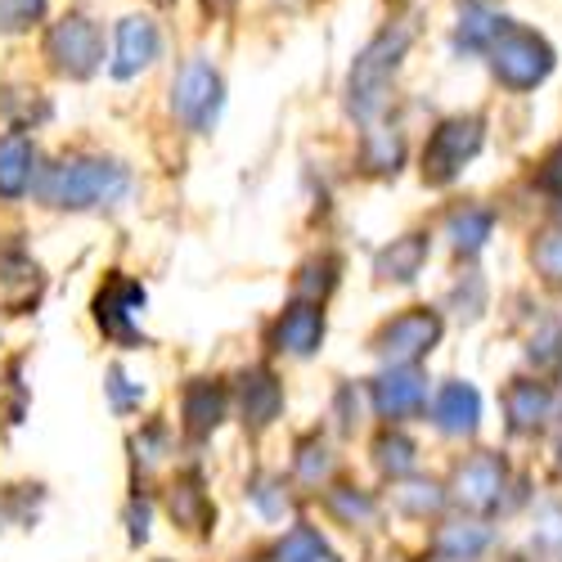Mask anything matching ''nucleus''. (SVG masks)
Returning <instances> with one entry per match:
<instances>
[{
  "label": "nucleus",
  "mask_w": 562,
  "mask_h": 562,
  "mask_svg": "<svg viewBox=\"0 0 562 562\" xmlns=\"http://www.w3.org/2000/svg\"><path fill=\"white\" fill-rule=\"evenodd\" d=\"M428 405V379L414 364H392L373 379V409L383 418H414Z\"/></svg>",
  "instance_id": "obj_10"
},
{
  "label": "nucleus",
  "mask_w": 562,
  "mask_h": 562,
  "mask_svg": "<svg viewBox=\"0 0 562 562\" xmlns=\"http://www.w3.org/2000/svg\"><path fill=\"white\" fill-rule=\"evenodd\" d=\"M486 544H491V531L482 522H454V527H441V536H437V553L450 562L477 558Z\"/></svg>",
  "instance_id": "obj_21"
},
{
  "label": "nucleus",
  "mask_w": 562,
  "mask_h": 562,
  "mask_svg": "<svg viewBox=\"0 0 562 562\" xmlns=\"http://www.w3.org/2000/svg\"><path fill=\"white\" fill-rule=\"evenodd\" d=\"M126 167L117 162H104V158H72V162H59L45 180V199L55 207H104V203H117L126 194Z\"/></svg>",
  "instance_id": "obj_1"
},
{
  "label": "nucleus",
  "mask_w": 562,
  "mask_h": 562,
  "mask_svg": "<svg viewBox=\"0 0 562 562\" xmlns=\"http://www.w3.org/2000/svg\"><path fill=\"white\" fill-rule=\"evenodd\" d=\"M424 261H428V239L424 234H405V239H396L392 248L379 252V274L396 279V284H409V279L424 270Z\"/></svg>",
  "instance_id": "obj_17"
},
{
  "label": "nucleus",
  "mask_w": 562,
  "mask_h": 562,
  "mask_svg": "<svg viewBox=\"0 0 562 562\" xmlns=\"http://www.w3.org/2000/svg\"><path fill=\"white\" fill-rule=\"evenodd\" d=\"M508 27V19H499V14H468L463 19V27H459V45L463 50H491V45L499 41V32Z\"/></svg>",
  "instance_id": "obj_23"
},
{
  "label": "nucleus",
  "mask_w": 562,
  "mask_h": 562,
  "mask_svg": "<svg viewBox=\"0 0 562 562\" xmlns=\"http://www.w3.org/2000/svg\"><path fill=\"white\" fill-rule=\"evenodd\" d=\"M540 184L544 190H562V139L553 145V154L540 162Z\"/></svg>",
  "instance_id": "obj_28"
},
{
  "label": "nucleus",
  "mask_w": 562,
  "mask_h": 562,
  "mask_svg": "<svg viewBox=\"0 0 562 562\" xmlns=\"http://www.w3.org/2000/svg\"><path fill=\"white\" fill-rule=\"evenodd\" d=\"M270 562H338V553L324 544L319 531H311V527H293L284 540L274 544Z\"/></svg>",
  "instance_id": "obj_20"
},
{
  "label": "nucleus",
  "mask_w": 562,
  "mask_h": 562,
  "mask_svg": "<svg viewBox=\"0 0 562 562\" xmlns=\"http://www.w3.org/2000/svg\"><path fill=\"white\" fill-rule=\"evenodd\" d=\"M221 418H225V392L216 383H194L190 392H184V424H190L194 437L212 432Z\"/></svg>",
  "instance_id": "obj_18"
},
{
  "label": "nucleus",
  "mask_w": 562,
  "mask_h": 562,
  "mask_svg": "<svg viewBox=\"0 0 562 562\" xmlns=\"http://www.w3.org/2000/svg\"><path fill=\"white\" fill-rule=\"evenodd\" d=\"M491 229H495V216H491L486 207H459V212L450 216V244H454V252L473 257V252L486 248Z\"/></svg>",
  "instance_id": "obj_19"
},
{
  "label": "nucleus",
  "mask_w": 562,
  "mask_h": 562,
  "mask_svg": "<svg viewBox=\"0 0 562 562\" xmlns=\"http://www.w3.org/2000/svg\"><path fill=\"white\" fill-rule=\"evenodd\" d=\"M36 176V149L23 131L0 135V199H23Z\"/></svg>",
  "instance_id": "obj_13"
},
{
  "label": "nucleus",
  "mask_w": 562,
  "mask_h": 562,
  "mask_svg": "<svg viewBox=\"0 0 562 562\" xmlns=\"http://www.w3.org/2000/svg\"><path fill=\"white\" fill-rule=\"evenodd\" d=\"M45 55L55 59V68L64 77L86 81L90 72L100 68V59H104V36H100V27L90 23L86 14H68V19H59L50 27V36H45Z\"/></svg>",
  "instance_id": "obj_5"
},
{
  "label": "nucleus",
  "mask_w": 562,
  "mask_h": 562,
  "mask_svg": "<svg viewBox=\"0 0 562 562\" xmlns=\"http://www.w3.org/2000/svg\"><path fill=\"white\" fill-rule=\"evenodd\" d=\"M45 14V0H0V32H27Z\"/></svg>",
  "instance_id": "obj_25"
},
{
  "label": "nucleus",
  "mask_w": 562,
  "mask_h": 562,
  "mask_svg": "<svg viewBox=\"0 0 562 562\" xmlns=\"http://www.w3.org/2000/svg\"><path fill=\"white\" fill-rule=\"evenodd\" d=\"M504 459L499 454H491V450H482V454H473V459H463L459 468H454V499L463 504V508H477V513H486V508H495L499 499H504Z\"/></svg>",
  "instance_id": "obj_9"
},
{
  "label": "nucleus",
  "mask_w": 562,
  "mask_h": 562,
  "mask_svg": "<svg viewBox=\"0 0 562 562\" xmlns=\"http://www.w3.org/2000/svg\"><path fill=\"white\" fill-rule=\"evenodd\" d=\"M531 261H536V270L549 279V284H562V229L540 234V244L531 248Z\"/></svg>",
  "instance_id": "obj_26"
},
{
  "label": "nucleus",
  "mask_w": 562,
  "mask_h": 562,
  "mask_svg": "<svg viewBox=\"0 0 562 562\" xmlns=\"http://www.w3.org/2000/svg\"><path fill=\"white\" fill-rule=\"evenodd\" d=\"M274 342H279V351H289V356L319 351V342H324V311L311 306V302L289 306L284 315H279V324H274Z\"/></svg>",
  "instance_id": "obj_14"
},
{
  "label": "nucleus",
  "mask_w": 562,
  "mask_h": 562,
  "mask_svg": "<svg viewBox=\"0 0 562 562\" xmlns=\"http://www.w3.org/2000/svg\"><path fill=\"white\" fill-rule=\"evenodd\" d=\"M504 409H508V428L527 437V432L544 428V418L553 414V396L540 379H518L504 392Z\"/></svg>",
  "instance_id": "obj_15"
},
{
  "label": "nucleus",
  "mask_w": 562,
  "mask_h": 562,
  "mask_svg": "<svg viewBox=\"0 0 562 562\" xmlns=\"http://www.w3.org/2000/svg\"><path fill=\"white\" fill-rule=\"evenodd\" d=\"M154 59H158V27H154L149 19H139V14L122 19V23H117V55H113V77L131 81V77H139V72H145Z\"/></svg>",
  "instance_id": "obj_11"
},
{
  "label": "nucleus",
  "mask_w": 562,
  "mask_h": 562,
  "mask_svg": "<svg viewBox=\"0 0 562 562\" xmlns=\"http://www.w3.org/2000/svg\"><path fill=\"white\" fill-rule=\"evenodd\" d=\"M482 149V117H450L428 135L424 149V180L428 184H450L463 162H473Z\"/></svg>",
  "instance_id": "obj_4"
},
{
  "label": "nucleus",
  "mask_w": 562,
  "mask_h": 562,
  "mask_svg": "<svg viewBox=\"0 0 562 562\" xmlns=\"http://www.w3.org/2000/svg\"><path fill=\"white\" fill-rule=\"evenodd\" d=\"M171 109L184 126L194 131H212L216 113H221V77L207 59H190L180 68L176 86H171Z\"/></svg>",
  "instance_id": "obj_7"
},
{
  "label": "nucleus",
  "mask_w": 562,
  "mask_h": 562,
  "mask_svg": "<svg viewBox=\"0 0 562 562\" xmlns=\"http://www.w3.org/2000/svg\"><path fill=\"white\" fill-rule=\"evenodd\" d=\"M405 45H409V27H387V32H379L364 45V55L351 68V109L360 117H373L383 109L392 72H396V64L405 55Z\"/></svg>",
  "instance_id": "obj_2"
},
{
  "label": "nucleus",
  "mask_w": 562,
  "mask_h": 562,
  "mask_svg": "<svg viewBox=\"0 0 562 562\" xmlns=\"http://www.w3.org/2000/svg\"><path fill=\"white\" fill-rule=\"evenodd\" d=\"M229 5H234V0H207V10H212V14H225Z\"/></svg>",
  "instance_id": "obj_29"
},
{
  "label": "nucleus",
  "mask_w": 562,
  "mask_h": 562,
  "mask_svg": "<svg viewBox=\"0 0 562 562\" xmlns=\"http://www.w3.org/2000/svg\"><path fill=\"white\" fill-rule=\"evenodd\" d=\"M239 405H244V424H252V428L274 424L279 409H284V392H279V383H274L270 369H248V373H244Z\"/></svg>",
  "instance_id": "obj_16"
},
{
  "label": "nucleus",
  "mask_w": 562,
  "mask_h": 562,
  "mask_svg": "<svg viewBox=\"0 0 562 562\" xmlns=\"http://www.w3.org/2000/svg\"><path fill=\"white\" fill-rule=\"evenodd\" d=\"M139 311H145V289H139L135 279H122V274H113L109 284L100 289V297H95V319H100V329H104L109 338L126 342V347L145 342V338L135 334Z\"/></svg>",
  "instance_id": "obj_8"
},
{
  "label": "nucleus",
  "mask_w": 562,
  "mask_h": 562,
  "mask_svg": "<svg viewBox=\"0 0 562 562\" xmlns=\"http://www.w3.org/2000/svg\"><path fill=\"white\" fill-rule=\"evenodd\" d=\"M109 392H113V405H117V409H126L131 401H139V396H145L139 387H131V379H126L122 369H109Z\"/></svg>",
  "instance_id": "obj_27"
},
{
  "label": "nucleus",
  "mask_w": 562,
  "mask_h": 562,
  "mask_svg": "<svg viewBox=\"0 0 562 562\" xmlns=\"http://www.w3.org/2000/svg\"><path fill=\"white\" fill-rule=\"evenodd\" d=\"M441 342V315L428 306H409L396 319H387L379 338H373V351H379L387 364H414L424 360L432 347Z\"/></svg>",
  "instance_id": "obj_6"
},
{
  "label": "nucleus",
  "mask_w": 562,
  "mask_h": 562,
  "mask_svg": "<svg viewBox=\"0 0 562 562\" xmlns=\"http://www.w3.org/2000/svg\"><path fill=\"white\" fill-rule=\"evenodd\" d=\"M171 518H180L184 527H203L207 522V499L199 486H176L171 491Z\"/></svg>",
  "instance_id": "obj_24"
},
{
  "label": "nucleus",
  "mask_w": 562,
  "mask_h": 562,
  "mask_svg": "<svg viewBox=\"0 0 562 562\" xmlns=\"http://www.w3.org/2000/svg\"><path fill=\"white\" fill-rule=\"evenodd\" d=\"M373 463H379L387 477H405V473H414V441H405L401 432L379 437V441H373Z\"/></svg>",
  "instance_id": "obj_22"
},
{
  "label": "nucleus",
  "mask_w": 562,
  "mask_h": 562,
  "mask_svg": "<svg viewBox=\"0 0 562 562\" xmlns=\"http://www.w3.org/2000/svg\"><path fill=\"white\" fill-rule=\"evenodd\" d=\"M432 424L446 437H473L482 424V396L473 383H446L432 401Z\"/></svg>",
  "instance_id": "obj_12"
},
{
  "label": "nucleus",
  "mask_w": 562,
  "mask_h": 562,
  "mask_svg": "<svg viewBox=\"0 0 562 562\" xmlns=\"http://www.w3.org/2000/svg\"><path fill=\"white\" fill-rule=\"evenodd\" d=\"M558 454H562V446H558Z\"/></svg>",
  "instance_id": "obj_30"
},
{
  "label": "nucleus",
  "mask_w": 562,
  "mask_h": 562,
  "mask_svg": "<svg viewBox=\"0 0 562 562\" xmlns=\"http://www.w3.org/2000/svg\"><path fill=\"white\" fill-rule=\"evenodd\" d=\"M491 68L495 77L508 86V90H536L549 72H553V50H549V41L527 32V27H504L499 41L491 45Z\"/></svg>",
  "instance_id": "obj_3"
}]
</instances>
